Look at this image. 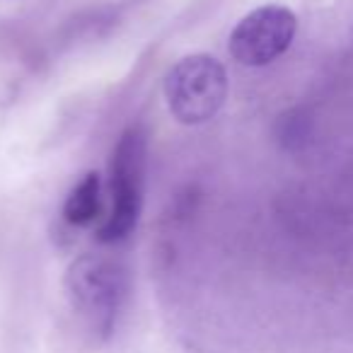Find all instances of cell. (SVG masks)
Masks as SVG:
<instances>
[{
	"label": "cell",
	"instance_id": "1",
	"mask_svg": "<svg viewBox=\"0 0 353 353\" xmlns=\"http://www.w3.org/2000/svg\"><path fill=\"white\" fill-rule=\"evenodd\" d=\"M126 271L112 259L85 254L65 274V298L90 332L107 339L126 305Z\"/></svg>",
	"mask_w": 353,
	"mask_h": 353
},
{
	"label": "cell",
	"instance_id": "2",
	"mask_svg": "<svg viewBox=\"0 0 353 353\" xmlns=\"http://www.w3.org/2000/svg\"><path fill=\"white\" fill-rule=\"evenodd\" d=\"M228 97V75L208 54L182 59L165 78V99L176 121L196 126L221 112Z\"/></svg>",
	"mask_w": 353,
	"mask_h": 353
},
{
	"label": "cell",
	"instance_id": "3",
	"mask_svg": "<svg viewBox=\"0 0 353 353\" xmlns=\"http://www.w3.org/2000/svg\"><path fill=\"white\" fill-rule=\"evenodd\" d=\"M143 170L145 141L138 128H128L112 157V213L99 232L102 242H121L136 228L143 206Z\"/></svg>",
	"mask_w": 353,
	"mask_h": 353
},
{
	"label": "cell",
	"instance_id": "4",
	"mask_svg": "<svg viewBox=\"0 0 353 353\" xmlns=\"http://www.w3.org/2000/svg\"><path fill=\"white\" fill-rule=\"evenodd\" d=\"M298 20L283 6H264L245 15L230 34V54L242 65H269L293 44Z\"/></svg>",
	"mask_w": 353,
	"mask_h": 353
},
{
	"label": "cell",
	"instance_id": "5",
	"mask_svg": "<svg viewBox=\"0 0 353 353\" xmlns=\"http://www.w3.org/2000/svg\"><path fill=\"white\" fill-rule=\"evenodd\" d=\"M99 189H102V184H99L97 172H90L75 184L63 203V216L70 225L85 228L99 216V203H102Z\"/></svg>",
	"mask_w": 353,
	"mask_h": 353
}]
</instances>
